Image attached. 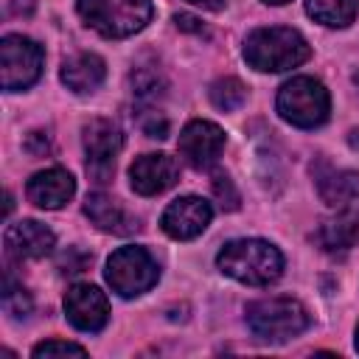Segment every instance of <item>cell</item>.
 <instances>
[{
  "label": "cell",
  "mask_w": 359,
  "mask_h": 359,
  "mask_svg": "<svg viewBox=\"0 0 359 359\" xmlns=\"http://www.w3.org/2000/svg\"><path fill=\"white\" fill-rule=\"evenodd\" d=\"M3 309H6V314L17 317V320H20V317H28L31 309H34L31 294H28L22 286H17L11 275H6V286H3Z\"/></svg>",
  "instance_id": "obj_22"
},
{
  "label": "cell",
  "mask_w": 359,
  "mask_h": 359,
  "mask_svg": "<svg viewBox=\"0 0 359 359\" xmlns=\"http://www.w3.org/2000/svg\"><path fill=\"white\" fill-rule=\"evenodd\" d=\"M306 11L328 28H345L353 22L359 0H306Z\"/></svg>",
  "instance_id": "obj_19"
},
{
  "label": "cell",
  "mask_w": 359,
  "mask_h": 359,
  "mask_svg": "<svg viewBox=\"0 0 359 359\" xmlns=\"http://www.w3.org/2000/svg\"><path fill=\"white\" fill-rule=\"evenodd\" d=\"M210 219H213L210 202H205L202 196H180L163 210L160 224L171 238L188 241V238H196L210 224Z\"/></svg>",
  "instance_id": "obj_11"
},
{
  "label": "cell",
  "mask_w": 359,
  "mask_h": 359,
  "mask_svg": "<svg viewBox=\"0 0 359 359\" xmlns=\"http://www.w3.org/2000/svg\"><path fill=\"white\" fill-rule=\"evenodd\" d=\"M25 194H28V199H31L36 208L56 210V208L67 205L70 196L76 194V180L70 177V171L53 165V168L36 171V174L28 180Z\"/></svg>",
  "instance_id": "obj_14"
},
{
  "label": "cell",
  "mask_w": 359,
  "mask_h": 359,
  "mask_svg": "<svg viewBox=\"0 0 359 359\" xmlns=\"http://www.w3.org/2000/svg\"><path fill=\"white\" fill-rule=\"evenodd\" d=\"M84 154H87V174L95 185H107L115 174V157L123 149L121 129L107 118H93L81 129Z\"/></svg>",
  "instance_id": "obj_8"
},
{
  "label": "cell",
  "mask_w": 359,
  "mask_h": 359,
  "mask_svg": "<svg viewBox=\"0 0 359 359\" xmlns=\"http://www.w3.org/2000/svg\"><path fill=\"white\" fill-rule=\"evenodd\" d=\"M314 180L323 202L331 208H345L348 202L359 199V171L323 168V171H314Z\"/></svg>",
  "instance_id": "obj_18"
},
{
  "label": "cell",
  "mask_w": 359,
  "mask_h": 359,
  "mask_svg": "<svg viewBox=\"0 0 359 359\" xmlns=\"http://www.w3.org/2000/svg\"><path fill=\"white\" fill-rule=\"evenodd\" d=\"M104 79H107V65L95 53H76L62 65V81L73 93H93L104 84Z\"/></svg>",
  "instance_id": "obj_16"
},
{
  "label": "cell",
  "mask_w": 359,
  "mask_h": 359,
  "mask_svg": "<svg viewBox=\"0 0 359 359\" xmlns=\"http://www.w3.org/2000/svg\"><path fill=\"white\" fill-rule=\"evenodd\" d=\"M42 65L45 53L34 39L22 34H6L0 39V84L6 93L31 87L42 76Z\"/></svg>",
  "instance_id": "obj_7"
},
{
  "label": "cell",
  "mask_w": 359,
  "mask_h": 359,
  "mask_svg": "<svg viewBox=\"0 0 359 359\" xmlns=\"http://www.w3.org/2000/svg\"><path fill=\"white\" fill-rule=\"evenodd\" d=\"M224 149V132L213 121H191L180 132V154L194 168H210Z\"/></svg>",
  "instance_id": "obj_10"
},
{
  "label": "cell",
  "mask_w": 359,
  "mask_h": 359,
  "mask_svg": "<svg viewBox=\"0 0 359 359\" xmlns=\"http://www.w3.org/2000/svg\"><path fill=\"white\" fill-rule=\"evenodd\" d=\"M264 3H269V6H283V3H289V0H264Z\"/></svg>",
  "instance_id": "obj_30"
},
{
  "label": "cell",
  "mask_w": 359,
  "mask_h": 359,
  "mask_svg": "<svg viewBox=\"0 0 359 359\" xmlns=\"http://www.w3.org/2000/svg\"><path fill=\"white\" fill-rule=\"evenodd\" d=\"M6 252L17 261H28V258H45L53 244H56V236L50 227H45L42 222L36 219H25V222H17L6 230Z\"/></svg>",
  "instance_id": "obj_13"
},
{
  "label": "cell",
  "mask_w": 359,
  "mask_h": 359,
  "mask_svg": "<svg viewBox=\"0 0 359 359\" xmlns=\"http://www.w3.org/2000/svg\"><path fill=\"white\" fill-rule=\"evenodd\" d=\"M247 328L261 342H289L292 337L303 334L309 328V311L294 297H264L247 306L244 311Z\"/></svg>",
  "instance_id": "obj_3"
},
{
  "label": "cell",
  "mask_w": 359,
  "mask_h": 359,
  "mask_svg": "<svg viewBox=\"0 0 359 359\" xmlns=\"http://www.w3.org/2000/svg\"><path fill=\"white\" fill-rule=\"evenodd\" d=\"M188 3L202 6V8H208V11H219V8L224 6V0H188Z\"/></svg>",
  "instance_id": "obj_28"
},
{
  "label": "cell",
  "mask_w": 359,
  "mask_h": 359,
  "mask_svg": "<svg viewBox=\"0 0 359 359\" xmlns=\"http://www.w3.org/2000/svg\"><path fill=\"white\" fill-rule=\"evenodd\" d=\"M213 194L222 199L224 210H236L238 208V191H236V185H233V180L227 174H216L213 177Z\"/></svg>",
  "instance_id": "obj_24"
},
{
  "label": "cell",
  "mask_w": 359,
  "mask_h": 359,
  "mask_svg": "<svg viewBox=\"0 0 359 359\" xmlns=\"http://www.w3.org/2000/svg\"><path fill=\"white\" fill-rule=\"evenodd\" d=\"M356 351H359V325H356Z\"/></svg>",
  "instance_id": "obj_31"
},
{
  "label": "cell",
  "mask_w": 359,
  "mask_h": 359,
  "mask_svg": "<svg viewBox=\"0 0 359 359\" xmlns=\"http://www.w3.org/2000/svg\"><path fill=\"white\" fill-rule=\"evenodd\" d=\"M129 81H132V93H135V98L140 104H154L165 93V79L151 65L149 67H135L132 76H129Z\"/></svg>",
  "instance_id": "obj_20"
},
{
  "label": "cell",
  "mask_w": 359,
  "mask_h": 359,
  "mask_svg": "<svg viewBox=\"0 0 359 359\" xmlns=\"http://www.w3.org/2000/svg\"><path fill=\"white\" fill-rule=\"evenodd\" d=\"M65 314L73 328L79 331H101L109 320V303L107 294L93 283H76L65 294Z\"/></svg>",
  "instance_id": "obj_9"
},
{
  "label": "cell",
  "mask_w": 359,
  "mask_h": 359,
  "mask_svg": "<svg viewBox=\"0 0 359 359\" xmlns=\"http://www.w3.org/2000/svg\"><path fill=\"white\" fill-rule=\"evenodd\" d=\"M90 264H93V255H87V252L79 250V247H70V250L62 255L59 269H62V275H79V272H84Z\"/></svg>",
  "instance_id": "obj_25"
},
{
  "label": "cell",
  "mask_w": 359,
  "mask_h": 359,
  "mask_svg": "<svg viewBox=\"0 0 359 359\" xmlns=\"http://www.w3.org/2000/svg\"><path fill=\"white\" fill-rule=\"evenodd\" d=\"M31 353H34L36 359H42V356H87V351H84L81 345L65 342V339H45V342L34 345Z\"/></svg>",
  "instance_id": "obj_23"
},
{
  "label": "cell",
  "mask_w": 359,
  "mask_h": 359,
  "mask_svg": "<svg viewBox=\"0 0 359 359\" xmlns=\"http://www.w3.org/2000/svg\"><path fill=\"white\" fill-rule=\"evenodd\" d=\"M31 8H34V0H22V3H17V6H14V8H11V11H14V14H22V11H25V14H28V11H31Z\"/></svg>",
  "instance_id": "obj_29"
},
{
  "label": "cell",
  "mask_w": 359,
  "mask_h": 359,
  "mask_svg": "<svg viewBox=\"0 0 359 359\" xmlns=\"http://www.w3.org/2000/svg\"><path fill=\"white\" fill-rule=\"evenodd\" d=\"M140 126H143V132L149 137H165L168 135V121L160 112H154V109H149V118H143Z\"/></svg>",
  "instance_id": "obj_26"
},
{
  "label": "cell",
  "mask_w": 359,
  "mask_h": 359,
  "mask_svg": "<svg viewBox=\"0 0 359 359\" xmlns=\"http://www.w3.org/2000/svg\"><path fill=\"white\" fill-rule=\"evenodd\" d=\"M219 269L247 286H269L283 272V255L275 244L264 238H236L227 241L216 255Z\"/></svg>",
  "instance_id": "obj_1"
},
{
  "label": "cell",
  "mask_w": 359,
  "mask_h": 359,
  "mask_svg": "<svg viewBox=\"0 0 359 359\" xmlns=\"http://www.w3.org/2000/svg\"><path fill=\"white\" fill-rule=\"evenodd\" d=\"M104 275H107V283L112 286V292H118L121 297H137V294L149 292L157 283L160 266L149 255V250L121 247L109 255Z\"/></svg>",
  "instance_id": "obj_6"
},
{
  "label": "cell",
  "mask_w": 359,
  "mask_h": 359,
  "mask_svg": "<svg viewBox=\"0 0 359 359\" xmlns=\"http://www.w3.org/2000/svg\"><path fill=\"white\" fill-rule=\"evenodd\" d=\"M210 101H213V107H219V109H224V112H230V109H238L244 101H247V87L236 79V76H224V79H216L213 84H210Z\"/></svg>",
  "instance_id": "obj_21"
},
{
  "label": "cell",
  "mask_w": 359,
  "mask_h": 359,
  "mask_svg": "<svg viewBox=\"0 0 359 359\" xmlns=\"http://www.w3.org/2000/svg\"><path fill=\"white\" fill-rule=\"evenodd\" d=\"M180 180V165L174 157L157 151V154H143L132 163L129 168V182L132 191L140 196H157L163 191H168L174 182Z\"/></svg>",
  "instance_id": "obj_12"
},
{
  "label": "cell",
  "mask_w": 359,
  "mask_h": 359,
  "mask_svg": "<svg viewBox=\"0 0 359 359\" xmlns=\"http://www.w3.org/2000/svg\"><path fill=\"white\" fill-rule=\"evenodd\" d=\"M174 22H177V28L180 31H194V34H202L205 28H202V22L194 17V14H177L174 17Z\"/></svg>",
  "instance_id": "obj_27"
},
{
  "label": "cell",
  "mask_w": 359,
  "mask_h": 359,
  "mask_svg": "<svg viewBox=\"0 0 359 359\" xmlns=\"http://www.w3.org/2000/svg\"><path fill=\"white\" fill-rule=\"evenodd\" d=\"M275 107L286 123H292L297 129H314V126L325 123V118L331 112V95L323 81H317L311 76H294L278 90Z\"/></svg>",
  "instance_id": "obj_5"
},
{
  "label": "cell",
  "mask_w": 359,
  "mask_h": 359,
  "mask_svg": "<svg viewBox=\"0 0 359 359\" xmlns=\"http://www.w3.org/2000/svg\"><path fill=\"white\" fill-rule=\"evenodd\" d=\"M317 244L328 252L337 250H351L359 244V208H348L342 213H337L334 219H325L317 233H314Z\"/></svg>",
  "instance_id": "obj_17"
},
{
  "label": "cell",
  "mask_w": 359,
  "mask_h": 359,
  "mask_svg": "<svg viewBox=\"0 0 359 359\" xmlns=\"http://www.w3.org/2000/svg\"><path fill=\"white\" fill-rule=\"evenodd\" d=\"M311 56L309 42L294 28L272 25V28H255L244 39V59L250 67L261 73H280L289 67L303 65Z\"/></svg>",
  "instance_id": "obj_2"
},
{
  "label": "cell",
  "mask_w": 359,
  "mask_h": 359,
  "mask_svg": "<svg viewBox=\"0 0 359 359\" xmlns=\"http://www.w3.org/2000/svg\"><path fill=\"white\" fill-rule=\"evenodd\" d=\"M84 213L90 216V222L104 230V233H112V236H132L140 230V222L112 196L95 191V194H87L84 199Z\"/></svg>",
  "instance_id": "obj_15"
},
{
  "label": "cell",
  "mask_w": 359,
  "mask_h": 359,
  "mask_svg": "<svg viewBox=\"0 0 359 359\" xmlns=\"http://www.w3.org/2000/svg\"><path fill=\"white\" fill-rule=\"evenodd\" d=\"M76 11L101 36L123 39L149 25L154 6L151 0H79Z\"/></svg>",
  "instance_id": "obj_4"
}]
</instances>
